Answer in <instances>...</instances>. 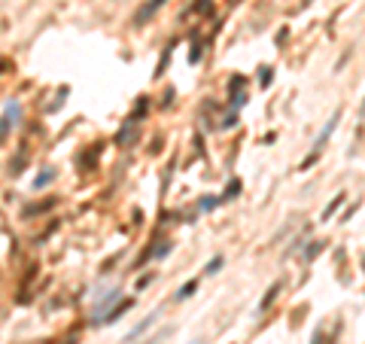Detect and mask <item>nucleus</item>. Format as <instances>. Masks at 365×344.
Instances as JSON below:
<instances>
[{"label":"nucleus","instance_id":"39448f33","mask_svg":"<svg viewBox=\"0 0 365 344\" xmlns=\"http://www.w3.org/2000/svg\"><path fill=\"white\" fill-rule=\"evenodd\" d=\"M6 119H9L12 125L21 122V104H18V101H9V104H6Z\"/></svg>","mask_w":365,"mask_h":344},{"label":"nucleus","instance_id":"9b49d317","mask_svg":"<svg viewBox=\"0 0 365 344\" xmlns=\"http://www.w3.org/2000/svg\"><path fill=\"white\" fill-rule=\"evenodd\" d=\"M228 91H235V95H238V91H244V76H235V79L228 82Z\"/></svg>","mask_w":365,"mask_h":344},{"label":"nucleus","instance_id":"f03ea898","mask_svg":"<svg viewBox=\"0 0 365 344\" xmlns=\"http://www.w3.org/2000/svg\"><path fill=\"white\" fill-rule=\"evenodd\" d=\"M158 317H161V311H152L149 317H143V320H140V323H137V326H134V329H131L128 335H125V341H122V344H134L137 338H143V335L149 332V326H152V323H155Z\"/></svg>","mask_w":365,"mask_h":344},{"label":"nucleus","instance_id":"4468645a","mask_svg":"<svg viewBox=\"0 0 365 344\" xmlns=\"http://www.w3.org/2000/svg\"><path fill=\"white\" fill-rule=\"evenodd\" d=\"M271 82V67H262V85H268Z\"/></svg>","mask_w":365,"mask_h":344},{"label":"nucleus","instance_id":"0eeeda50","mask_svg":"<svg viewBox=\"0 0 365 344\" xmlns=\"http://www.w3.org/2000/svg\"><path fill=\"white\" fill-rule=\"evenodd\" d=\"M195 290H198V280H189V284H183V287L177 290V296H174V299H177V302H183V299H192V293H195Z\"/></svg>","mask_w":365,"mask_h":344},{"label":"nucleus","instance_id":"9d476101","mask_svg":"<svg viewBox=\"0 0 365 344\" xmlns=\"http://www.w3.org/2000/svg\"><path fill=\"white\" fill-rule=\"evenodd\" d=\"M222 262H225V259H222V256H213V259H210V262H207V265H204V274H216V271H219V268H222Z\"/></svg>","mask_w":365,"mask_h":344},{"label":"nucleus","instance_id":"f3484780","mask_svg":"<svg viewBox=\"0 0 365 344\" xmlns=\"http://www.w3.org/2000/svg\"><path fill=\"white\" fill-rule=\"evenodd\" d=\"M195 9H198V12H204V9L210 12V0H198V6H195Z\"/></svg>","mask_w":365,"mask_h":344},{"label":"nucleus","instance_id":"a211bd4d","mask_svg":"<svg viewBox=\"0 0 365 344\" xmlns=\"http://www.w3.org/2000/svg\"><path fill=\"white\" fill-rule=\"evenodd\" d=\"M302 3H305V6H308V3H311V0H302Z\"/></svg>","mask_w":365,"mask_h":344},{"label":"nucleus","instance_id":"2eb2a0df","mask_svg":"<svg viewBox=\"0 0 365 344\" xmlns=\"http://www.w3.org/2000/svg\"><path fill=\"white\" fill-rule=\"evenodd\" d=\"M235 125H238V116H235V113H231V116H228V119H225V122H222V128H235Z\"/></svg>","mask_w":365,"mask_h":344},{"label":"nucleus","instance_id":"dca6fc26","mask_svg":"<svg viewBox=\"0 0 365 344\" xmlns=\"http://www.w3.org/2000/svg\"><path fill=\"white\" fill-rule=\"evenodd\" d=\"M320 250H323V244H311V250H308V259H314Z\"/></svg>","mask_w":365,"mask_h":344},{"label":"nucleus","instance_id":"6ab92c4d","mask_svg":"<svg viewBox=\"0 0 365 344\" xmlns=\"http://www.w3.org/2000/svg\"><path fill=\"white\" fill-rule=\"evenodd\" d=\"M362 113H365V101H362Z\"/></svg>","mask_w":365,"mask_h":344},{"label":"nucleus","instance_id":"7ed1b4c3","mask_svg":"<svg viewBox=\"0 0 365 344\" xmlns=\"http://www.w3.org/2000/svg\"><path fill=\"white\" fill-rule=\"evenodd\" d=\"M131 305H134V299H122V302H119V305H116L113 311H107V314H104V317L97 320V326H104V323H116V320H119V317H122V314H125V311H128Z\"/></svg>","mask_w":365,"mask_h":344},{"label":"nucleus","instance_id":"20e7f679","mask_svg":"<svg viewBox=\"0 0 365 344\" xmlns=\"http://www.w3.org/2000/svg\"><path fill=\"white\" fill-rule=\"evenodd\" d=\"M164 6V0H146V6H140L137 9V15H134V24H143V21H149V15L152 12H158Z\"/></svg>","mask_w":365,"mask_h":344},{"label":"nucleus","instance_id":"f8f14e48","mask_svg":"<svg viewBox=\"0 0 365 344\" xmlns=\"http://www.w3.org/2000/svg\"><path fill=\"white\" fill-rule=\"evenodd\" d=\"M216 204H219V198H216V195H207V198L201 201V210H213Z\"/></svg>","mask_w":365,"mask_h":344},{"label":"nucleus","instance_id":"1a4fd4ad","mask_svg":"<svg viewBox=\"0 0 365 344\" xmlns=\"http://www.w3.org/2000/svg\"><path fill=\"white\" fill-rule=\"evenodd\" d=\"M52 180H55V171H52V168H46V171H43V177H37V180H34V189H43V186H49Z\"/></svg>","mask_w":365,"mask_h":344},{"label":"nucleus","instance_id":"ddd939ff","mask_svg":"<svg viewBox=\"0 0 365 344\" xmlns=\"http://www.w3.org/2000/svg\"><path fill=\"white\" fill-rule=\"evenodd\" d=\"M9 128H12V122H9V119L3 116V119H0V143H3V137L9 134Z\"/></svg>","mask_w":365,"mask_h":344},{"label":"nucleus","instance_id":"f257e3e1","mask_svg":"<svg viewBox=\"0 0 365 344\" xmlns=\"http://www.w3.org/2000/svg\"><path fill=\"white\" fill-rule=\"evenodd\" d=\"M338 122H341V110H335V113H332V119L326 122V128H323V131L317 134V140H314V149H311V159H308V162H305L302 168H311V165L317 162V155L323 152V146H326V140H329V137L335 134V128H338Z\"/></svg>","mask_w":365,"mask_h":344},{"label":"nucleus","instance_id":"423d86ee","mask_svg":"<svg viewBox=\"0 0 365 344\" xmlns=\"http://www.w3.org/2000/svg\"><path fill=\"white\" fill-rule=\"evenodd\" d=\"M277 293H280V284H271V290H268V293H265V299H262V302H259V314H262V311H268V308H271V302H274V299H277Z\"/></svg>","mask_w":365,"mask_h":344},{"label":"nucleus","instance_id":"aec40b11","mask_svg":"<svg viewBox=\"0 0 365 344\" xmlns=\"http://www.w3.org/2000/svg\"><path fill=\"white\" fill-rule=\"evenodd\" d=\"M192 344H201V341H192Z\"/></svg>","mask_w":365,"mask_h":344},{"label":"nucleus","instance_id":"6e6552de","mask_svg":"<svg viewBox=\"0 0 365 344\" xmlns=\"http://www.w3.org/2000/svg\"><path fill=\"white\" fill-rule=\"evenodd\" d=\"M344 198H347V195H338V198H335V201H332V204H329V207L323 210V223H329V220H332V216L338 213V207L344 204Z\"/></svg>","mask_w":365,"mask_h":344}]
</instances>
